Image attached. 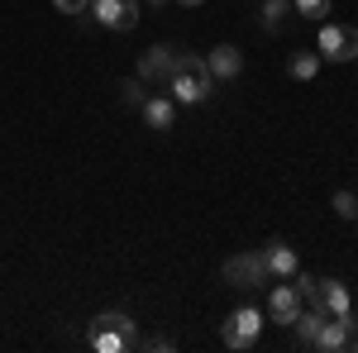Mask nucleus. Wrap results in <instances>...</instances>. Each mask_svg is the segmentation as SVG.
<instances>
[{"label": "nucleus", "instance_id": "obj_19", "mask_svg": "<svg viewBox=\"0 0 358 353\" xmlns=\"http://www.w3.org/2000/svg\"><path fill=\"white\" fill-rule=\"evenodd\" d=\"M296 5V15H306V20H325L334 10V0H292Z\"/></svg>", "mask_w": 358, "mask_h": 353}, {"label": "nucleus", "instance_id": "obj_10", "mask_svg": "<svg viewBox=\"0 0 358 353\" xmlns=\"http://www.w3.org/2000/svg\"><path fill=\"white\" fill-rule=\"evenodd\" d=\"M172 62H177V48H167V43H153V48H143L138 57V82H167L172 77Z\"/></svg>", "mask_w": 358, "mask_h": 353}, {"label": "nucleus", "instance_id": "obj_23", "mask_svg": "<svg viewBox=\"0 0 358 353\" xmlns=\"http://www.w3.org/2000/svg\"><path fill=\"white\" fill-rule=\"evenodd\" d=\"M148 5H163V0H148Z\"/></svg>", "mask_w": 358, "mask_h": 353}, {"label": "nucleus", "instance_id": "obj_6", "mask_svg": "<svg viewBox=\"0 0 358 353\" xmlns=\"http://www.w3.org/2000/svg\"><path fill=\"white\" fill-rule=\"evenodd\" d=\"M224 282H234L239 291L268 287V263H263V248H258V253H234V258L224 263Z\"/></svg>", "mask_w": 358, "mask_h": 353}, {"label": "nucleus", "instance_id": "obj_16", "mask_svg": "<svg viewBox=\"0 0 358 353\" xmlns=\"http://www.w3.org/2000/svg\"><path fill=\"white\" fill-rule=\"evenodd\" d=\"M330 206H334V215H339V219H358V196H354V191H334Z\"/></svg>", "mask_w": 358, "mask_h": 353}, {"label": "nucleus", "instance_id": "obj_8", "mask_svg": "<svg viewBox=\"0 0 358 353\" xmlns=\"http://www.w3.org/2000/svg\"><path fill=\"white\" fill-rule=\"evenodd\" d=\"M301 310H306V301H301V287H296V277H282V282L273 287V296H268V315H273L277 325H292Z\"/></svg>", "mask_w": 358, "mask_h": 353}, {"label": "nucleus", "instance_id": "obj_21", "mask_svg": "<svg viewBox=\"0 0 358 353\" xmlns=\"http://www.w3.org/2000/svg\"><path fill=\"white\" fill-rule=\"evenodd\" d=\"M138 349H143V353H172L177 344H172L167 334H153V339H138Z\"/></svg>", "mask_w": 358, "mask_h": 353}, {"label": "nucleus", "instance_id": "obj_17", "mask_svg": "<svg viewBox=\"0 0 358 353\" xmlns=\"http://www.w3.org/2000/svg\"><path fill=\"white\" fill-rule=\"evenodd\" d=\"M53 5L62 15H72L77 24H96V20H91V0H53Z\"/></svg>", "mask_w": 358, "mask_h": 353}, {"label": "nucleus", "instance_id": "obj_18", "mask_svg": "<svg viewBox=\"0 0 358 353\" xmlns=\"http://www.w3.org/2000/svg\"><path fill=\"white\" fill-rule=\"evenodd\" d=\"M115 91H120V101H124V106H143V96H148L138 77H124V82L115 86Z\"/></svg>", "mask_w": 358, "mask_h": 353}, {"label": "nucleus", "instance_id": "obj_2", "mask_svg": "<svg viewBox=\"0 0 358 353\" xmlns=\"http://www.w3.org/2000/svg\"><path fill=\"white\" fill-rule=\"evenodd\" d=\"M86 344L96 353H124V349H138V329L124 310H101L86 329Z\"/></svg>", "mask_w": 358, "mask_h": 353}, {"label": "nucleus", "instance_id": "obj_22", "mask_svg": "<svg viewBox=\"0 0 358 353\" xmlns=\"http://www.w3.org/2000/svg\"><path fill=\"white\" fill-rule=\"evenodd\" d=\"M177 5H206V0H177Z\"/></svg>", "mask_w": 358, "mask_h": 353}, {"label": "nucleus", "instance_id": "obj_7", "mask_svg": "<svg viewBox=\"0 0 358 353\" xmlns=\"http://www.w3.org/2000/svg\"><path fill=\"white\" fill-rule=\"evenodd\" d=\"M138 5H143V0H91V20L101 29L129 34V29L138 24Z\"/></svg>", "mask_w": 358, "mask_h": 353}, {"label": "nucleus", "instance_id": "obj_20", "mask_svg": "<svg viewBox=\"0 0 358 353\" xmlns=\"http://www.w3.org/2000/svg\"><path fill=\"white\" fill-rule=\"evenodd\" d=\"M287 20V0H263V29H282Z\"/></svg>", "mask_w": 358, "mask_h": 353}, {"label": "nucleus", "instance_id": "obj_15", "mask_svg": "<svg viewBox=\"0 0 358 353\" xmlns=\"http://www.w3.org/2000/svg\"><path fill=\"white\" fill-rule=\"evenodd\" d=\"M320 62H325L320 53H296L292 62H287V72H292V82H310V77L320 72Z\"/></svg>", "mask_w": 358, "mask_h": 353}, {"label": "nucleus", "instance_id": "obj_1", "mask_svg": "<svg viewBox=\"0 0 358 353\" xmlns=\"http://www.w3.org/2000/svg\"><path fill=\"white\" fill-rule=\"evenodd\" d=\"M167 91H172V101H177V106H206V101H210V91H215V77L206 72V57L177 53L172 77H167Z\"/></svg>", "mask_w": 358, "mask_h": 353}, {"label": "nucleus", "instance_id": "obj_4", "mask_svg": "<svg viewBox=\"0 0 358 353\" xmlns=\"http://www.w3.org/2000/svg\"><path fill=\"white\" fill-rule=\"evenodd\" d=\"M263 325H268V315L258 310V305H239L229 320H224V329H220V339L229 344L234 353H248L253 344H258V334H263Z\"/></svg>", "mask_w": 358, "mask_h": 353}, {"label": "nucleus", "instance_id": "obj_11", "mask_svg": "<svg viewBox=\"0 0 358 353\" xmlns=\"http://www.w3.org/2000/svg\"><path fill=\"white\" fill-rule=\"evenodd\" d=\"M206 72H210L215 82H234V77L244 72V53H239L234 43H220V48L206 53Z\"/></svg>", "mask_w": 358, "mask_h": 353}, {"label": "nucleus", "instance_id": "obj_14", "mask_svg": "<svg viewBox=\"0 0 358 353\" xmlns=\"http://www.w3.org/2000/svg\"><path fill=\"white\" fill-rule=\"evenodd\" d=\"M325 320H330L325 310H315V305H306L301 315L292 320V329H296V339H301L306 349H310V344H315V334H320V325H325Z\"/></svg>", "mask_w": 358, "mask_h": 353}, {"label": "nucleus", "instance_id": "obj_9", "mask_svg": "<svg viewBox=\"0 0 358 353\" xmlns=\"http://www.w3.org/2000/svg\"><path fill=\"white\" fill-rule=\"evenodd\" d=\"M358 334V320H354V310L349 315H330L325 325H320V334H315V344L310 349L315 353H339V349H349V339Z\"/></svg>", "mask_w": 358, "mask_h": 353}, {"label": "nucleus", "instance_id": "obj_13", "mask_svg": "<svg viewBox=\"0 0 358 353\" xmlns=\"http://www.w3.org/2000/svg\"><path fill=\"white\" fill-rule=\"evenodd\" d=\"M143 120H148V129H172L177 124V101L172 96H143Z\"/></svg>", "mask_w": 358, "mask_h": 353}, {"label": "nucleus", "instance_id": "obj_12", "mask_svg": "<svg viewBox=\"0 0 358 353\" xmlns=\"http://www.w3.org/2000/svg\"><path fill=\"white\" fill-rule=\"evenodd\" d=\"M263 263H268V277H301V258H296V248L282 244V239H268Z\"/></svg>", "mask_w": 358, "mask_h": 353}, {"label": "nucleus", "instance_id": "obj_5", "mask_svg": "<svg viewBox=\"0 0 358 353\" xmlns=\"http://www.w3.org/2000/svg\"><path fill=\"white\" fill-rule=\"evenodd\" d=\"M315 53L325 57V62H354V57H358V29L354 24H330V20H320Z\"/></svg>", "mask_w": 358, "mask_h": 353}, {"label": "nucleus", "instance_id": "obj_3", "mask_svg": "<svg viewBox=\"0 0 358 353\" xmlns=\"http://www.w3.org/2000/svg\"><path fill=\"white\" fill-rule=\"evenodd\" d=\"M296 287H301L306 305H315V310H325V315H349V310H354L349 287L334 282V277H306V282H296Z\"/></svg>", "mask_w": 358, "mask_h": 353}]
</instances>
